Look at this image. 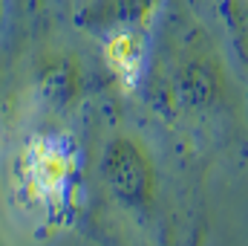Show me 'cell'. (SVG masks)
Wrapping results in <instances>:
<instances>
[{
  "label": "cell",
  "instance_id": "obj_1",
  "mask_svg": "<svg viewBox=\"0 0 248 246\" xmlns=\"http://www.w3.org/2000/svg\"><path fill=\"white\" fill-rule=\"evenodd\" d=\"M185 159L150 124L104 107L84 154L78 223L101 246H196L199 191Z\"/></svg>",
  "mask_w": 248,
  "mask_h": 246
},
{
  "label": "cell",
  "instance_id": "obj_5",
  "mask_svg": "<svg viewBox=\"0 0 248 246\" xmlns=\"http://www.w3.org/2000/svg\"><path fill=\"white\" fill-rule=\"evenodd\" d=\"M144 61H147V44L144 29H122L104 38V64L122 84V90L133 93L139 81L144 78Z\"/></svg>",
  "mask_w": 248,
  "mask_h": 246
},
{
  "label": "cell",
  "instance_id": "obj_3",
  "mask_svg": "<svg viewBox=\"0 0 248 246\" xmlns=\"http://www.w3.org/2000/svg\"><path fill=\"white\" fill-rule=\"evenodd\" d=\"M222 58L199 29H187L165 47L153 72V105L170 127H199L228 105Z\"/></svg>",
  "mask_w": 248,
  "mask_h": 246
},
{
  "label": "cell",
  "instance_id": "obj_2",
  "mask_svg": "<svg viewBox=\"0 0 248 246\" xmlns=\"http://www.w3.org/2000/svg\"><path fill=\"white\" fill-rule=\"evenodd\" d=\"M84 151L58 130L32 133L12 162V197L46 232L72 229L81 220Z\"/></svg>",
  "mask_w": 248,
  "mask_h": 246
},
{
  "label": "cell",
  "instance_id": "obj_4",
  "mask_svg": "<svg viewBox=\"0 0 248 246\" xmlns=\"http://www.w3.org/2000/svg\"><path fill=\"white\" fill-rule=\"evenodd\" d=\"M162 0H90L78 9L75 23L90 35H113L122 29H144Z\"/></svg>",
  "mask_w": 248,
  "mask_h": 246
}]
</instances>
